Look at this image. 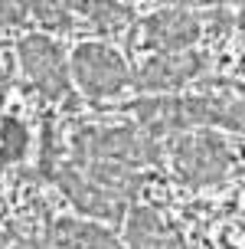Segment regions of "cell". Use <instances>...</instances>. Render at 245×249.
<instances>
[{
	"mask_svg": "<svg viewBox=\"0 0 245 249\" xmlns=\"http://www.w3.org/2000/svg\"><path fill=\"white\" fill-rule=\"evenodd\" d=\"M137 118L150 135H167L193 124H219L229 131H245V99H226V95H196V99H177V95H150L134 105Z\"/></svg>",
	"mask_w": 245,
	"mask_h": 249,
	"instance_id": "cell-1",
	"label": "cell"
},
{
	"mask_svg": "<svg viewBox=\"0 0 245 249\" xmlns=\"http://www.w3.org/2000/svg\"><path fill=\"white\" fill-rule=\"evenodd\" d=\"M75 158L79 161H118L128 167H141L157 158L154 135L134 131V128H88L75 135Z\"/></svg>",
	"mask_w": 245,
	"mask_h": 249,
	"instance_id": "cell-2",
	"label": "cell"
},
{
	"mask_svg": "<svg viewBox=\"0 0 245 249\" xmlns=\"http://www.w3.org/2000/svg\"><path fill=\"white\" fill-rule=\"evenodd\" d=\"M72 75L79 89L92 95V99H101V95H114L121 92L131 75H128V66L121 62V56L101 43H85L79 46L72 56Z\"/></svg>",
	"mask_w": 245,
	"mask_h": 249,
	"instance_id": "cell-3",
	"label": "cell"
},
{
	"mask_svg": "<svg viewBox=\"0 0 245 249\" xmlns=\"http://www.w3.org/2000/svg\"><path fill=\"white\" fill-rule=\"evenodd\" d=\"M177 171L196 187L219 184L229 171V151L212 135H186L177 141Z\"/></svg>",
	"mask_w": 245,
	"mask_h": 249,
	"instance_id": "cell-4",
	"label": "cell"
},
{
	"mask_svg": "<svg viewBox=\"0 0 245 249\" xmlns=\"http://www.w3.org/2000/svg\"><path fill=\"white\" fill-rule=\"evenodd\" d=\"M20 66L26 79L46 95V99H62L69 92V69L62 62L59 46L46 36H26L20 43Z\"/></svg>",
	"mask_w": 245,
	"mask_h": 249,
	"instance_id": "cell-5",
	"label": "cell"
},
{
	"mask_svg": "<svg viewBox=\"0 0 245 249\" xmlns=\"http://www.w3.org/2000/svg\"><path fill=\"white\" fill-rule=\"evenodd\" d=\"M56 180H59V187L69 194V200H72L82 213H92V216H101V220H121L124 216L128 200H124L121 194H114L111 187H105L101 180L88 177L79 164L62 167L59 174H56Z\"/></svg>",
	"mask_w": 245,
	"mask_h": 249,
	"instance_id": "cell-6",
	"label": "cell"
},
{
	"mask_svg": "<svg viewBox=\"0 0 245 249\" xmlns=\"http://www.w3.org/2000/svg\"><path fill=\"white\" fill-rule=\"evenodd\" d=\"M203 69V56H196L190 50H173V53H163L157 59H150L134 75V86L141 92H170V89H180L186 86L193 75H199Z\"/></svg>",
	"mask_w": 245,
	"mask_h": 249,
	"instance_id": "cell-7",
	"label": "cell"
},
{
	"mask_svg": "<svg viewBox=\"0 0 245 249\" xmlns=\"http://www.w3.org/2000/svg\"><path fill=\"white\" fill-rule=\"evenodd\" d=\"M144 39L150 46H157L163 53L173 50H190L199 39V20L186 10H160L154 17H147L144 23Z\"/></svg>",
	"mask_w": 245,
	"mask_h": 249,
	"instance_id": "cell-8",
	"label": "cell"
},
{
	"mask_svg": "<svg viewBox=\"0 0 245 249\" xmlns=\"http://www.w3.org/2000/svg\"><path fill=\"white\" fill-rule=\"evenodd\" d=\"M128 243L131 249H180L177 236L154 210H134L128 216Z\"/></svg>",
	"mask_w": 245,
	"mask_h": 249,
	"instance_id": "cell-9",
	"label": "cell"
},
{
	"mask_svg": "<svg viewBox=\"0 0 245 249\" xmlns=\"http://www.w3.org/2000/svg\"><path fill=\"white\" fill-rule=\"evenodd\" d=\"M52 246L56 249H121V243L108 236L95 223H75V220H59L52 226Z\"/></svg>",
	"mask_w": 245,
	"mask_h": 249,
	"instance_id": "cell-10",
	"label": "cell"
},
{
	"mask_svg": "<svg viewBox=\"0 0 245 249\" xmlns=\"http://www.w3.org/2000/svg\"><path fill=\"white\" fill-rule=\"evenodd\" d=\"M82 10H85V17L98 30H108V33L131 23V10L121 7V3H114V0H85Z\"/></svg>",
	"mask_w": 245,
	"mask_h": 249,
	"instance_id": "cell-11",
	"label": "cell"
},
{
	"mask_svg": "<svg viewBox=\"0 0 245 249\" xmlns=\"http://www.w3.org/2000/svg\"><path fill=\"white\" fill-rule=\"evenodd\" d=\"M26 128L16 118H3L0 124V161H20L26 151Z\"/></svg>",
	"mask_w": 245,
	"mask_h": 249,
	"instance_id": "cell-12",
	"label": "cell"
},
{
	"mask_svg": "<svg viewBox=\"0 0 245 249\" xmlns=\"http://www.w3.org/2000/svg\"><path fill=\"white\" fill-rule=\"evenodd\" d=\"M79 3H82V0H30L33 13H36L43 23H52V26L69 23V13H72Z\"/></svg>",
	"mask_w": 245,
	"mask_h": 249,
	"instance_id": "cell-13",
	"label": "cell"
},
{
	"mask_svg": "<svg viewBox=\"0 0 245 249\" xmlns=\"http://www.w3.org/2000/svg\"><path fill=\"white\" fill-rule=\"evenodd\" d=\"M30 13V0H0V23H23Z\"/></svg>",
	"mask_w": 245,
	"mask_h": 249,
	"instance_id": "cell-14",
	"label": "cell"
},
{
	"mask_svg": "<svg viewBox=\"0 0 245 249\" xmlns=\"http://www.w3.org/2000/svg\"><path fill=\"white\" fill-rule=\"evenodd\" d=\"M20 249H49V246H39V243H20Z\"/></svg>",
	"mask_w": 245,
	"mask_h": 249,
	"instance_id": "cell-15",
	"label": "cell"
},
{
	"mask_svg": "<svg viewBox=\"0 0 245 249\" xmlns=\"http://www.w3.org/2000/svg\"><path fill=\"white\" fill-rule=\"evenodd\" d=\"M167 3H186V0H167Z\"/></svg>",
	"mask_w": 245,
	"mask_h": 249,
	"instance_id": "cell-16",
	"label": "cell"
},
{
	"mask_svg": "<svg viewBox=\"0 0 245 249\" xmlns=\"http://www.w3.org/2000/svg\"><path fill=\"white\" fill-rule=\"evenodd\" d=\"M0 249H7V246H3V239H0Z\"/></svg>",
	"mask_w": 245,
	"mask_h": 249,
	"instance_id": "cell-17",
	"label": "cell"
}]
</instances>
